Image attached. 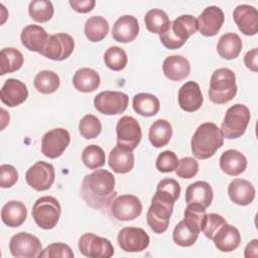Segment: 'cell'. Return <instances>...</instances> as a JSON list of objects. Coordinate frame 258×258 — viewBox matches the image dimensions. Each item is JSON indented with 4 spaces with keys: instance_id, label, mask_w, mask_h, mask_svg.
<instances>
[{
    "instance_id": "1",
    "label": "cell",
    "mask_w": 258,
    "mask_h": 258,
    "mask_svg": "<svg viewBox=\"0 0 258 258\" xmlns=\"http://www.w3.org/2000/svg\"><path fill=\"white\" fill-rule=\"evenodd\" d=\"M81 195L87 205L97 210L107 209L116 198L115 176L106 169H96L85 175Z\"/></svg>"
},
{
    "instance_id": "2",
    "label": "cell",
    "mask_w": 258,
    "mask_h": 258,
    "mask_svg": "<svg viewBox=\"0 0 258 258\" xmlns=\"http://www.w3.org/2000/svg\"><path fill=\"white\" fill-rule=\"evenodd\" d=\"M223 144V133L221 129L212 122L201 124L190 140L191 152L198 159H208L212 157Z\"/></svg>"
},
{
    "instance_id": "3",
    "label": "cell",
    "mask_w": 258,
    "mask_h": 258,
    "mask_svg": "<svg viewBox=\"0 0 258 258\" xmlns=\"http://www.w3.org/2000/svg\"><path fill=\"white\" fill-rule=\"evenodd\" d=\"M197 30V18L190 14H183L175 18L159 33V39L166 48L177 49L181 47L187 38L195 34Z\"/></svg>"
},
{
    "instance_id": "4",
    "label": "cell",
    "mask_w": 258,
    "mask_h": 258,
    "mask_svg": "<svg viewBox=\"0 0 258 258\" xmlns=\"http://www.w3.org/2000/svg\"><path fill=\"white\" fill-rule=\"evenodd\" d=\"M209 98L215 104H226L237 94L235 73L227 68L216 70L210 81Z\"/></svg>"
},
{
    "instance_id": "5",
    "label": "cell",
    "mask_w": 258,
    "mask_h": 258,
    "mask_svg": "<svg viewBox=\"0 0 258 258\" xmlns=\"http://www.w3.org/2000/svg\"><path fill=\"white\" fill-rule=\"evenodd\" d=\"M250 119L251 114L247 106L243 104L231 106L227 110L220 128L224 138L236 139L241 137L245 133Z\"/></svg>"
},
{
    "instance_id": "6",
    "label": "cell",
    "mask_w": 258,
    "mask_h": 258,
    "mask_svg": "<svg viewBox=\"0 0 258 258\" xmlns=\"http://www.w3.org/2000/svg\"><path fill=\"white\" fill-rule=\"evenodd\" d=\"M173 205L171 200L154 194L146 215V222L154 233L162 234L167 230Z\"/></svg>"
},
{
    "instance_id": "7",
    "label": "cell",
    "mask_w": 258,
    "mask_h": 258,
    "mask_svg": "<svg viewBox=\"0 0 258 258\" xmlns=\"http://www.w3.org/2000/svg\"><path fill=\"white\" fill-rule=\"evenodd\" d=\"M60 213L61 208L58 201L51 196L37 199L31 211L35 224L43 230L53 229L59 220Z\"/></svg>"
},
{
    "instance_id": "8",
    "label": "cell",
    "mask_w": 258,
    "mask_h": 258,
    "mask_svg": "<svg viewBox=\"0 0 258 258\" xmlns=\"http://www.w3.org/2000/svg\"><path fill=\"white\" fill-rule=\"evenodd\" d=\"M80 252L89 258H110L114 255L112 243L93 233L83 234L78 243Z\"/></svg>"
},
{
    "instance_id": "9",
    "label": "cell",
    "mask_w": 258,
    "mask_h": 258,
    "mask_svg": "<svg viewBox=\"0 0 258 258\" xmlns=\"http://www.w3.org/2000/svg\"><path fill=\"white\" fill-rule=\"evenodd\" d=\"M9 250L15 258H34L38 257L42 251V246L36 236L26 232H19L10 239Z\"/></svg>"
},
{
    "instance_id": "10",
    "label": "cell",
    "mask_w": 258,
    "mask_h": 258,
    "mask_svg": "<svg viewBox=\"0 0 258 258\" xmlns=\"http://www.w3.org/2000/svg\"><path fill=\"white\" fill-rule=\"evenodd\" d=\"M117 145L134 150L141 141L142 131L138 121L131 116H123L116 125Z\"/></svg>"
},
{
    "instance_id": "11",
    "label": "cell",
    "mask_w": 258,
    "mask_h": 258,
    "mask_svg": "<svg viewBox=\"0 0 258 258\" xmlns=\"http://www.w3.org/2000/svg\"><path fill=\"white\" fill-rule=\"evenodd\" d=\"M129 103V97L122 92L104 91L94 99V106L104 115H118L123 113Z\"/></svg>"
},
{
    "instance_id": "12",
    "label": "cell",
    "mask_w": 258,
    "mask_h": 258,
    "mask_svg": "<svg viewBox=\"0 0 258 258\" xmlns=\"http://www.w3.org/2000/svg\"><path fill=\"white\" fill-rule=\"evenodd\" d=\"M54 178L55 173L53 165L41 160L31 165L25 173L27 184L37 191H43L50 188Z\"/></svg>"
},
{
    "instance_id": "13",
    "label": "cell",
    "mask_w": 258,
    "mask_h": 258,
    "mask_svg": "<svg viewBox=\"0 0 258 258\" xmlns=\"http://www.w3.org/2000/svg\"><path fill=\"white\" fill-rule=\"evenodd\" d=\"M74 48L75 40L70 34L55 33L49 35L40 54L52 60H63L73 53Z\"/></svg>"
},
{
    "instance_id": "14",
    "label": "cell",
    "mask_w": 258,
    "mask_h": 258,
    "mask_svg": "<svg viewBox=\"0 0 258 258\" xmlns=\"http://www.w3.org/2000/svg\"><path fill=\"white\" fill-rule=\"evenodd\" d=\"M71 136L64 128H54L47 131L41 138V152L48 158L59 157L68 148Z\"/></svg>"
},
{
    "instance_id": "15",
    "label": "cell",
    "mask_w": 258,
    "mask_h": 258,
    "mask_svg": "<svg viewBox=\"0 0 258 258\" xmlns=\"http://www.w3.org/2000/svg\"><path fill=\"white\" fill-rule=\"evenodd\" d=\"M141 212L142 204L133 195H121L111 203V214L117 221H133L140 216Z\"/></svg>"
},
{
    "instance_id": "16",
    "label": "cell",
    "mask_w": 258,
    "mask_h": 258,
    "mask_svg": "<svg viewBox=\"0 0 258 258\" xmlns=\"http://www.w3.org/2000/svg\"><path fill=\"white\" fill-rule=\"evenodd\" d=\"M117 241L123 251L135 253L145 250L149 246L150 238L141 228L125 227L120 230Z\"/></svg>"
},
{
    "instance_id": "17",
    "label": "cell",
    "mask_w": 258,
    "mask_h": 258,
    "mask_svg": "<svg viewBox=\"0 0 258 258\" xmlns=\"http://www.w3.org/2000/svg\"><path fill=\"white\" fill-rule=\"evenodd\" d=\"M198 29L200 33L204 36H214L222 28L225 15L223 10L218 6H208L199 15L198 19Z\"/></svg>"
},
{
    "instance_id": "18",
    "label": "cell",
    "mask_w": 258,
    "mask_h": 258,
    "mask_svg": "<svg viewBox=\"0 0 258 258\" xmlns=\"http://www.w3.org/2000/svg\"><path fill=\"white\" fill-rule=\"evenodd\" d=\"M233 18L239 30L245 35H255L258 31V11L254 6L241 4L233 12Z\"/></svg>"
},
{
    "instance_id": "19",
    "label": "cell",
    "mask_w": 258,
    "mask_h": 258,
    "mask_svg": "<svg viewBox=\"0 0 258 258\" xmlns=\"http://www.w3.org/2000/svg\"><path fill=\"white\" fill-rule=\"evenodd\" d=\"M28 97L26 85L17 79H8L0 91V99L8 107H16L24 103Z\"/></svg>"
},
{
    "instance_id": "20",
    "label": "cell",
    "mask_w": 258,
    "mask_h": 258,
    "mask_svg": "<svg viewBox=\"0 0 258 258\" xmlns=\"http://www.w3.org/2000/svg\"><path fill=\"white\" fill-rule=\"evenodd\" d=\"M178 105L185 112L199 110L204 102V97L198 83L189 81L183 84L178 91Z\"/></svg>"
},
{
    "instance_id": "21",
    "label": "cell",
    "mask_w": 258,
    "mask_h": 258,
    "mask_svg": "<svg viewBox=\"0 0 258 258\" xmlns=\"http://www.w3.org/2000/svg\"><path fill=\"white\" fill-rule=\"evenodd\" d=\"M139 33V23L136 17L132 15H123L119 17L112 28V37L118 42H131Z\"/></svg>"
},
{
    "instance_id": "22",
    "label": "cell",
    "mask_w": 258,
    "mask_h": 258,
    "mask_svg": "<svg viewBox=\"0 0 258 258\" xmlns=\"http://www.w3.org/2000/svg\"><path fill=\"white\" fill-rule=\"evenodd\" d=\"M212 240L221 252H233L241 244V235L236 227L225 223L217 231Z\"/></svg>"
},
{
    "instance_id": "23",
    "label": "cell",
    "mask_w": 258,
    "mask_h": 258,
    "mask_svg": "<svg viewBox=\"0 0 258 258\" xmlns=\"http://www.w3.org/2000/svg\"><path fill=\"white\" fill-rule=\"evenodd\" d=\"M48 37L49 35L44 30V28L36 24H30L25 26L20 34L22 45L30 51L39 53L45 46Z\"/></svg>"
},
{
    "instance_id": "24",
    "label": "cell",
    "mask_w": 258,
    "mask_h": 258,
    "mask_svg": "<svg viewBox=\"0 0 258 258\" xmlns=\"http://www.w3.org/2000/svg\"><path fill=\"white\" fill-rule=\"evenodd\" d=\"M164 76L173 82L186 79L190 73V64L187 58L182 55H169L162 64Z\"/></svg>"
},
{
    "instance_id": "25",
    "label": "cell",
    "mask_w": 258,
    "mask_h": 258,
    "mask_svg": "<svg viewBox=\"0 0 258 258\" xmlns=\"http://www.w3.org/2000/svg\"><path fill=\"white\" fill-rule=\"evenodd\" d=\"M213 188L207 181L198 180L190 183L185 190V203L196 204L207 209L213 202Z\"/></svg>"
},
{
    "instance_id": "26",
    "label": "cell",
    "mask_w": 258,
    "mask_h": 258,
    "mask_svg": "<svg viewBox=\"0 0 258 258\" xmlns=\"http://www.w3.org/2000/svg\"><path fill=\"white\" fill-rule=\"evenodd\" d=\"M255 192L253 184L243 178L233 179L228 186V195L231 201L239 206L250 205L254 201Z\"/></svg>"
},
{
    "instance_id": "27",
    "label": "cell",
    "mask_w": 258,
    "mask_h": 258,
    "mask_svg": "<svg viewBox=\"0 0 258 258\" xmlns=\"http://www.w3.org/2000/svg\"><path fill=\"white\" fill-rule=\"evenodd\" d=\"M109 166L116 173H127L134 166L133 150L116 145L109 153Z\"/></svg>"
},
{
    "instance_id": "28",
    "label": "cell",
    "mask_w": 258,
    "mask_h": 258,
    "mask_svg": "<svg viewBox=\"0 0 258 258\" xmlns=\"http://www.w3.org/2000/svg\"><path fill=\"white\" fill-rule=\"evenodd\" d=\"M220 167L226 174L237 176L245 171L247 167V159L242 152L235 149H229L222 153L220 157Z\"/></svg>"
},
{
    "instance_id": "29",
    "label": "cell",
    "mask_w": 258,
    "mask_h": 258,
    "mask_svg": "<svg viewBox=\"0 0 258 258\" xmlns=\"http://www.w3.org/2000/svg\"><path fill=\"white\" fill-rule=\"evenodd\" d=\"M26 217V207L19 201H10L2 207L1 220L10 228H17L21 226L25 222Z\"/></svg>"
},
{
    "instance_id": "30",
    "label": "cell",
    "mask_w": 258,
    "mask_h": 258,
    "mask_svg": "<svg viewBox=\"0 0 258 258\" xmlns=\"http://www.w3.org/2000/svg\"><path fill=\"white\" fill-rule=\"evenodd\" d=\"M101 79L99 74L90 68L79 69L73 77L74 87L83 93H92L100 86Z\"/></svg>"
},
{
    "instance_id": "31",
    "label": "cell",
    "mask_w": 258,
    "mask_h": 258,
    "mask_svg": "<svg viewBox=\"0 0 258 258\" xmlns=\"http://www.w3.org/2000/svg\"><path fill=\"white\" fill-rule=\"evenodd\" d=\"M242 39L237 33L228 32L223 34L217 44L219 55L225 59H234L238 57L242 50Z\"/></svg>"
},
{
    "instance_id": "32",
    "label": "cell",
    "mask_w": 258,
    "mask_h": 258,
    "mask_svg": "<svg viewBox=\"0 0 258 258\" xmlns=\"http://www.w3.org/2000/svg\"><path fill=\"white\" fill-rule=\"evenodd\" d=\"M132 106L134 111L143 117H152L160 109V103L156 96L149 93H139L133 97Z\"/></svg>"
},
{
    "instance_id": "33",
    "label": "cell",
    "mask_w": 258,
    "mask_h": 258,
    "mask_svg": "<svg viewBox=\"0 0 258 258\" xmlns=\"http://www.w3.org/2000/svg\"><path fill=\"white\" fill-rule=\"evenodd\" d=\"M172 136L171 124L165 119H158L152 123L149 128L148 138L150 143L156 147L160 148L165 146Z\"/></svg>"
},
{
    "instance_id": "34",
    "label": "cell",
    "mask_w": 258,
    "mask_h": 258,
    "mask_svg": "<svg viewBox=\"0 0 258 258\" xmlns=\"http://www.w3.org/2000/svg\"><path fill=\"white\" fill-rule=\"evenodd\" d=\"M84 32L90 41L99 42L107 36L109 32V23L102 16H92L86 21Z\"/></svg>"
},
{
    "instance_id": "35",
    "label": "cell",
    "mask_w": 258,
    "mask_h": 258,
    "mask_svg": "<svg viewBox=\"0 0 258 258\" xmlns=\"http://www.w3.org/2000/svg\"><path fill=\"white\" fill-rule=\"evenodd\" d=\"M0 75L4 76L6 74L14 73L22 67L23 55L14 47H4L0 52Z\"/></svg>"
},
{
    "instance_id": "36",
    "label": "cell",
    "mask_w": 258,
    "mask_h": 258,
    "mask_svg": "<svg viewBox=\"0 0 258 258\" xmlns=\"http://www.w3.org/2000/svg\"><path fill=\"white\" fill-rule=\"evenodd\" d=\"M34 88L38 93L41 94H52L54 93L60 84L59 77L56 73L48 70L37 73L33 81Z\"/></svg>"
},
{
    "instance_id": "37",
    "label": "cell",
    "mask_w": 258,
    "mask_h": 258,
    "mask_svg": "<svg viewBox=\"0 0 258 258\" xmlns=\"http://www.w3.org/2000/svg\"><path fill=\"white\" fill-rule=\"evenodd\" d=\"M144 22L148 31L159 34L167 27L170 20L163 10L154 8L145 14Z\"/></svg>"
},
{
    "instance_id": "38",
    "label": "cell",
    "mask_w": 258,
    "mask_h": 258,
    "mask_svg": "<svg viewBox=\"0 0 258 258\" xmlns=\"http://www.w3.org/2000/svg\"><path fill=\"white\" fill-rule=\"evenodd\" d=\"M53 5L48 0H33L28 6L30 17L39 23H44L50 20L53 16Z\"/></svg>"
},
{
    "instance_id": "39",
    "label": "cell",
    "mask_w": 258,
    "mask_h": 258,
    "mask_svg": "<svg viewBox=\"0 0 258 258\" xmlns=\"http://www.w3.org/2000/svg\"><path fill=\"white\" fill-rule=\"evenodd\" d=\"M82 161L89 169L96 170L105 164L106 155L100 146L91 144L84 148L82 152Z\"/></svg>"
},
{
    "instance_id": "40",
    "label": "cell",
    "mask_w": 258,
    "mask_h": 258,
    "mask_svg": "<svg viewBox=\"0 0 258 258\" xmlns=\"http://www.w3.org/2000/svg\"><path fill=\"white\" fill-rule=\"evenodd\" d=\"M104 61L110 70L115 72L122 71L128 62L127 53L119 46H110L104 54Z\"/></svg>"
},
{
    "instance_id": "41",
    "label": "cell",
    "mask_w": 258,
    "mask_h": 258,
    "mask_svg": "<svg viewBox=\"0 0 258 258\" xmlns=\"http://www.w3.org/2000/svg\"><path fill=\"white\" fill-rule=\"evenodd\" d=\"M79 131L85 139L96 138L102 131V124L93 114L85 115L79 122Z\"/></svg>"
},
{
    "instance_id": "42",
    "label": "cell",
    "mask_w": 258,
    "mask_h": 258,
    "mask_svg": "<svg viewBox=\"0 0 258 258\" xmlns=\"http://www.w3.org/2000/svg\"><path fill=\"white\" fill-rule=\"evenodd\" d=\"M178 161L177 155L173 151L164 150L158 154L155 161V166L160 172H171L177 168Z\"/></svg>"
},
{
    "instance_id": "43",
    "label": "cell",
    "mask_w": 258,
    "mask_h": 258,
    "mask_svg": "<svg viewBox=\"0 0 258 258\" xmlns=\"http://www.w3.org/2000/svg\"><path fill=\"white\" fill-rule=\"evenodd\" d=\"M41 258H73L74 252L71 247L64 243H52L45 247L38 255Z\"/></svg>"
},
{
    "instance_id": "44",
    "label": "cell",
    "mask_w": 258,
    "mask_h": 258,
    "mask_svg": "<svg viewBox=\"0 0 258 258\" xmlns=\"http://www.w3.org/2000/svg\"><path fill=\"white\" fill-rule=\"evenodd\" d=\"M225 223H227V222L221 215H218V214H215V213L207 214L205 219H204V222L202 224L201 231L205 234V236L207 238L212 240L214 235L217 233V231Z\"/></svg>"
},
{
    "instance_id": "45",
    "label": "cell",
    "mask_w": 258,
    "mask_h": 258,
    "mask_svg": "<svg viewBox=\"0 0 258 258\" xmlns=\"http://www.w3.org/2000/svg\"><path fill=\"white\" fill-rule=\"evenodd\" d=\"M155 192L176 202L180 195V185L173 178H163L158 182Z\"/></svg>"
},
{
    "instance_id": "46",
    "label": "cell",
    "mask_w": 258,
    "mask_h": 258,
    "mask_svg": "<svg viewBox=\"0 0 258 258\" xmlns=\"http://www.w3.org/2000/svg\"><path fill=\"white\" fill-rule=\"evenodd\" d=\"M199 171V162L194 157H183L178 161L175 173L180 178H191Z\"/></svg>"
},
{
    "instance_id": "47",
    "label": "cell",
    "mask_w": 258,
    "mask_h": 258,
    "mask_svg": "<svg viewBox=\"0 0 258 258\" xmlns=\"http://www.w3.org/2000/svg\"><path fill=\"white\" fill-rule=\"evenodd\" d=\"M18 172L13 165L2 164L0 166V186L8 188L13 186L18 180Z\"/></svg>"
},
{
    "instance_id": "48",
    "label": "cell",
    "mask_w": 258,
    "mask_h": 258,
    "mask_svg": "<svg viewBox=\"0 0 258 258\" xmlns=\"http://www.w3.org/2000/svg\"><path fill=\"white\" fill-rule=\"evenodd\" d=\"M71 7L79 13H88L92 11L96 5L95 0H70Z\"/></svg>"
},
{
    "instance_id": "49",
    "label": "cell",
    "mask_w": 258,
    "mask_h": 258,
    "mask_svg": "<svg viewBox=\"0 0 258 258\" xmlns=\"http://www.w3.org/2000/svg\"><path fill=\"white\" fill-rule=\"evenodd\" d=\"M257 58H258V49L255 47L249 51L246 52L245 56H244V63L245 66L252 72L256 73L258 71V62H257Z\"/></svg>"
},
{
    "instance_id": "50",
    "label": "cell",
    "mask_w": 258,
    "mask_h": 258,
    "mask_svg": "<svg viewBox=\"0 0 258 258\" xmlns=\"http://www.w3.org/2000/svg\"><path fill=\"white\" fill-rule=\"evenodd\" d=\"M257 255H258V240L253 239L246 246L244 256L246 258H251V257H257Z\"/></svg>"
},
{
    "instance_id": "51",
    "label": "cell",
    "mask_w": 258,
    "mask_h": 258,
    "mask_svg": "<svg viewBox=\"0 0 258 258\" xmlns=\"http://www.w3.org/2000/svg\"><path fill=\"white\" fill-rule=\"evenodd\" d=\"M1 120H2L1 129L3 130L5 128V126L9 123V115L7 114V112L4 109H1Z\"/></svg>"
}]
</instances>
